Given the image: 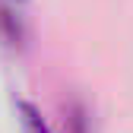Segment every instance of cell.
<instances>
[{
	"label": "cell",
	"instance_id": "6da1fadb",
	"mask_svg": "<svg viewBox=\"0 0 133 133\" xmlns=\"http://www.w3.org/2000/svg\"><path fill=\"white\" fill-rule=\"evenodd\" d=\"M16 108H19V114H22V127H25V133H48V121H44V114H41V108L35 105V102H29V98H16Z\"/></svg>",
	"mask_w": 133,
	"mask_h": 133
},
{
	"label": "cell",
	"instance_id": "7a4b0ae2",
	"mask_svg": "<svg viewBox=\"0 0 133 133\" xmlns=\"http://www.w3.org/2000/svg\"><path fill=\"white\" fill-rule=\"evenodd\" d=\"M0 32L10 38V41H22V19L10 3L0 0Z\"/></svg>",
	"mask_w": 133,
	"mask_h": 133
}]
</instances>
